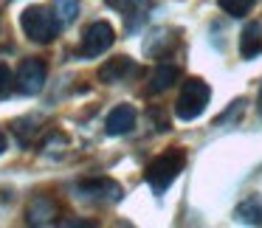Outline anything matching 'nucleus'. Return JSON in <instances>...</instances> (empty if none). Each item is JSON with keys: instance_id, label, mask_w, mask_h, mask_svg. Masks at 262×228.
Instances as JSON below:
<instances>
[{"instance_id": "obj_4", "label": "nucleus", "mask_w": 262, "mask_h": 228, "mask_svg": "<svg viewBox=\"0 0 262 228\" xmlns=\"http://www.w3.org/2000/svg\"><path fill=\"white\" fill-rule=\"evenodd\" d=\"M46 76H48V68L42 59H23L17 68V76H14V85L23 96H37V93L46 87Z\"/></svg>"}, {"instance_id": "obj_16", "label": "nucleus", "mask_w": 262, "mask_h": 228, "mask_svg": "<svg viewBox=\"0 0 262 228\" xmlns=\"http://www.w3.org/2000/svg\"><path fill=\"white\" fill-rule=\"evenodd\" d=\"M166 45H172L169 31H166V29H155V31H152V40H147L144 51H147V54H152V57H158V54H161V48H166Z\"/></svg>"}, {"instance_id": "obj_17", "label": "nucleus", "mask_w": 262, "mask_h": 228, "mask_svg": "<svg viewBox=\"0 0 262 228\" xmlns=\"http://www.w3.org/2000/svg\"><path fill=\"white\" fill-rule=\"evenodd\" d=\"M14 87H17V85H14V74L9 71V65L0 62V99L9 96V93H12Z\"/></svg>"}, {"instance_id": "obj_9", "label": "nucleus", "mask_w": 262, "mask_h": 228, "mask_svg": "<svg viewBox=\"0 0 262 228\" xmlns=\"http://www.w3.org/2000/svg\"><path fill=\"white\" fill-rule=\"evenodd\" d=\"M57 220V203L46 194H37L29 203V222L31 225H48Z\"/></svg>"}, {"instance_id": "obj_3", "label": "nucleus", "mask_w": 262, "mask_h": 228, "mask_svg": "<svg viewBox=\"0 0 262 228\" xmlns=\"http://www.w3.org/2000/svg\"><path fill=\"white\" fill-rule=\"evenodd\" d=\"M209 99H211V90H209V85H206L203 79L183 82V90H181V96H178V102H175V116L183 119V121H194L206 110Z\"/></svg>"}, {"instance_id": "obj_2", "label": "nucleus", "mask_w": 262, "mask_h": 228, "mask_svg": "<svg viewBox=\"0 0 262 228\" xmlns=\"http://www.w3.org/2000/svg\"><path fill=\"white\" fill-rule=\"evenodd\" d=\"M20 26H23L26 37L34 42H51L59 34V29H62V23L57 20L54 9L48 12L46 6H29L20 14Z\"/></svg>"}, {"instance_id": "obj_5", "label": "nucleus", "mask_w": 262, "mask_h": 228, "mask_svg": "<svg viewBox=\"0 0 262 228\" xmlns=\"http://www.w3.org/2000/svg\"><path fill=\"white\" fill-rule=\"evenodd\" d=\"M76 194L91 203H119L121 186L110 177H88V180L76 183Z\"/></svg>"}, {"instance_id": "obj_7", "label": "nucleus", "mask_w": 262, "mask_h": 228, "mask_svg": "<svg viewBox=\"0 0 262 228\" xmlns=\"http://www.w3.org/2000/svg\"><path fill=\"white\" fill-rule=\"evenodd\" d=\"M138 74V65L133 62L130 57H116V59H107V62L99 68V79L107 82V85H116V82H124L127 76Z\"/></svg>"}, {"instance_id": "obj_6", "label": "nucleus", "mask_w": 262, "mask_h": 228, "mask_svg": "<svg viewBox=\"0 0 262 228\" xmlns=\"http://www.w3.org/2000/svg\"><path fill=\"white\" fill-rule=\"evenodd\" d=\"M113 40H116V34L110 23H104V20L91 23L85 37H82V57H99V54H104L113 45Z\"/></svg>"}, {"instance_id": "obj_15", "label": "nucleus", "mask_w": 262, "mask_h": 228, "mask_svg": "<svg viewBox=\"0 0 262 228\" xmlns=\"http://www.w3.org/2000/svg\"><path fill=\"white\" fill-rule=\"evenodd\" d=\"M220 3V9L226 14H231V17H243V14H248L251 9H254L256 0H217Z\"/></svg>"}, {"instance_id": "obj_12", "label": "nucleus", "mask_w": 262, "mask_h": 228, "mask_svg": "<svg viewBox=\"0 0 262 228\" xmlns=\"http://www.w3.org/2000/svg\"><path fill=\"white\" fill-rule=\"evenodd\" d=\"M237 220L248 222V225H262V197L259 194H248L237 206Z\"/></svg>"}, {"instance_id": "obj_8", "label": "nucleus", "mask_w": 262, "mask_h": 228, "mask_svg": "<svg viewBox=\"0 0 262 228\" xmlns=\"http://www.w3.org/2000/svg\"><path fill=\"white\" fill-rule=\"evenodd\" d=\"M133 127H136V110L130 107V104H119V107H113L107 113V119H104V130H107V135H124V132H130Z\"/></svg>"}, {"instance_id": "obj_18", "label": "nucleus", "mask_w": 262, "mask_h": 228, "mask_svg": "<svg viewBox=\"0 0 262 228\" xmlns=\"http://www.w3.org/2000/svg\"><path fill=\"white\" fill-rule=\"evenodd\" d=\"M6 152V135H3V130H0V155Z\"/></svg>"}, {"instance_id": "obj_14", "label": "nucleus", "mask_w": 262, "mask_h": 228, "mask_svg": "<svg viewBox=\"0 0 262 228\" xmlns=\"http://www.w3.org/2000/svg\"><path fill=\"white\" fill-rule=\"evenodd\" d=\"M54 14H57V20L62 26H71L76 20V14H79V3L76 0H54Z\"/></svg>"}, {"instance_id": "obj_1", "label": "nucleus", "mask_w": 262, "mask_h": 228, "mask_svg": "<svg viewBox=\"0 0 262 228\" xmlns=\"http://www.w3.org/2000/svg\"><path fill=\"white\" fill-rule=\"evenodd\" d=\"M183 166H186V152L183 149H166L164 155H158L147 164L144 177H147V183L152 186L155 194H164L166 186L183 172Z\"/></svg>"}, {"instance_id": "obj_11", "label": "nucleus", "mask_w": 262, "mask_h": 228, "mask_svg": "<svg viewBox=\"0 0 262 228\" xmlns=\"http://www.w3.org/2000/svg\"><path fill=\"white\" fill-rule=\"evenodd\" d=\"M262 51V26L259 23H248L239 34V54L245 59H254Z\"/></svg>"}, {"instance_id": "obj_10", "label": "nucleus", "mask_w": 262, "mask_h": 228, "mask_svg": "<svg viewBox=\"0 0 262 228\" xmlns=\"http://www.w3.org/2000/svg\"><path fill=\"white\" fill-rule=\"evenodd\" d=\"M107 3L127 17V29H136L149 9V0H107Z\"/></svg>"}, {"instance_id": "obj_13", "label": "nucleus", "mask_w": 262, "mask_h": 228, "mask_svg": "<svg viewBox=\"0 0 262 228\" xmlns=\"http://www.w3.org/2000/svg\"><path fill=\"white\" fill-rule=\"evenodd\" d=\"M178 68H172V65H161V68H155L152 74H149V93H164L169 90L172 85H175L178 79Z\"/></svg>"}, {"instance_id": "obj_19", "label": "nucleus", "mask_w": 262, "mask_h": 228, "mask_svg": "<svg viewBox=\"0 0 262 228\" xmlns=\"http://www.w3.org/2000/svg\"><path fill=\"white\" fill-rule=\"evenodd\" d=\"M259 116H262V87H259Z\"/></svg>"}]
</instances>
